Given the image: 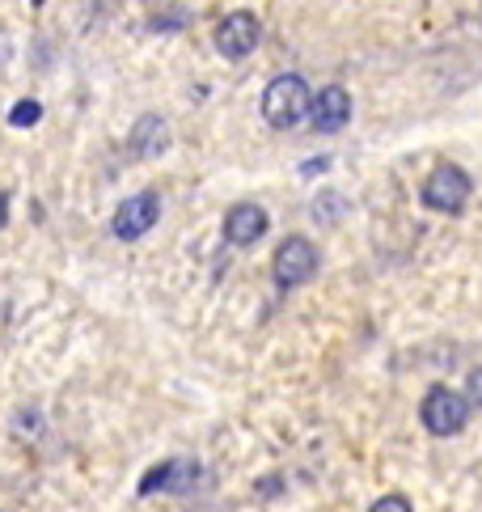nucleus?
Returning <instances> with one entry per match:
<instances>
[{
    "mask_svg": "<svg viewBox=\"0 0 482 512\" xmlns=\"http://www.w3.org/2000/svg\"><path fill=\"white\" fill-rule=\"evenodd\" d=\"M199 479V466L191 457H174V462H161L157 470H148L140 479V496H153V491H191V483Z\"/></svg>",
    "mask_w": 482,
    "mask_h": 512,
    "instance_id": "obj_8",
    "label": "nucleus"
},
{
    "mask_svg": "<svg viewBox=\"0 0 482 512\" xmlns=\"http://www.w3.org/2000/svg\"><path fill=\"white\" fill-rule=\"evenodd\" d=\"M34 5H43V0H34Z\"/></svg>",
    "mask_w": 482,
    "mask_h": 512,
    "instance_id": "obj_15",
    "label": "nucleus"
},
{
    "mask_svg": "<svg viewBox=\"0 0 482 512\" xmlns=\"http://www.w3.org/2000/svg\"><path fill=\"white\" fill-rule=\"evenodd\" d=\"M39 115H43V106L26 98V102H17L13 111H9V123L13 127H34V123H39Z\"/></svg>",
    "mask_w": 482,
    "mask_h": 512,
    "instance_id": "obj_11",
    "label": "nucleus"
},
{
    "mask_svg": "<svg viewBox=\"0 0 482 512\" xmlns=\"http://www.w3.org/2000/svg\"><path fill=\"white\" fill-rule=\"evenodd\" d=\"M5 225H9V195L0 191V229H5Z\"/></svg>",
    "mask_w": 482,
    "mask_h": 512,
    "instance_id": "obj_14",
    "label": "nucleus"
},
{
    "mask_svg": "<svg viewBox=\"0 0 482 512\" xmlns=\"http://www.w3.org/2000/svg\"><path fill=\"white\" fill-rule=\"evenodd\" d=\"M267 225H271V216L258 208V204H237L225 216V237H229L233 246H254L258 237L267 233Z\"/></svg>",
    "mask_w": 482,
    "mask_h": 512,
    "instance_id": "obj_9",
    "label": "nucleus"
},
{
    "mask_svg": "<svg viewBox=\"0 0 482 512\" xmlns=\"http://www.w3.org/2000/svg\"><path fill=\"white\" fill-rule=\"evenodd\" d=\"M309 85L296 77V72H288V77H275L271 85H267V94H263V119L271 123V127H296L305 115H309Z\"/></svg>",
    "mask_w": 482,
    "mask_h": 512,
    "instance_id": "obj_2",
    "label": "nucleus"
},
{
    "mask_svg": "<svg viewBox=\"0 0 482 512\" xmlns=\"http://www.w3.org/2000/svg\"><path fill=\"white\" fill-rule=\"evenodd\" d=\"M313 271H318V246L309 242V237H284L280 250H275L271 259V276L280 288H301L313 280Z\"/></svg>",
    "mask_w": 482,
    "mask_h": 512,
    "instance_id": "obj_4",
    "label": "nucleus"
},
{
    "mask_svg": "<svg viewBox=\"0 0 482 512\" xmlns=\"http://www.w3.org/2000/svg\"><path fill=\"white\" fill-rule=\"evenodd\" d=\"M258 17L254 13H229V17H220V26H216V51L220 56H229V60H246L250 51L258 47Z\"/></svg>",
    "mask_w": 482,
    "mask_h": 512,
    "instance_id": "obj_6",
    "label": "nucleus"
},
{
    "mask_svg": "<svg viewBox=\"0 0 482 512\" xmlns=\"http://www.w3.org/2000/svg\"><path fill=\"white\" fill-rule=\"evenodd\" d=\"M419 419H423V428H428L432 436H457L461 428H466V419H470V398L449 390V386H432L428 394H423Z\"/></svg>",
    "mask_w": 482,
    "mask_h": 512,
    "instance_id": "obj_3",
    "label": "nucleus"
},
{
    "mask_svg": "<svg viewBox=\"0 0 482 512\" xmlns=\"http://www.w3.org/2000/svg\"><path fill=\"white\" fill-rule=\"evenodd\" d=\"M368 512H415V508H411V500H406V496H381Z\"/></svg>",
    "mask_w": 482,
    "mask_h": 512,
    "instance_id": "obj_12",
    "label": "nucleus"
},
{
    "mask_svg": "<svg viewBox=\"0 0 482 512\" xmlns=\"http://www.w3.org/2000/svg\"><path fill=\"white\" fill-rule=\"evenodd\" d=\"M132 153L136 157H161L165 149H170V123H165L161 115H144L136 127H132Z\"/></svg>",
    "mask_w": 482,
    "mask_h": 512,
    "instance_id": "obj_10",
    "label": "nucleus"
},
{
    "mask_svg": "<svg viewBox=\"0 0 482 512\" xmlns=\"http://www.w3.org/2000/svg\"><path fill=\"white\" fill-rule=\"evenodd\" d=\"M470 191H474L470 174L461 170V166H453V161H440V166L428 178H423L419 199H423V208L444 212V216H457L461 208L470 204Z\"/></svg>",
    "mask_w": 482,
    "mask_h": 512,
    "instance_id": "obj_1",
    "label": "nucleus"
},
{
    "mask_svg": "<svg viewBox=\"0 0 482 512\" xmlns=\"http://www.w3.org/2000/svg\"><path fill=\"white\" fill-rule=\"evenodd\" d=\"M466 398H470V407H482V364L466 377Z\"/></svg>",
    "mask_w": 482,
    "mask_h": 512,
    "instance_id": "obj_13",
    "label": "nucleus"
},
{
    "mask_svg": "<svg viewBox=\"0 0 482 512\" xmlns=\"http://www.w3.org/2000/svg\"><path fill=\"white\" fill-rule=\"evenodd\" d=\"M157 216H161V199L153 191H140V195L123 199V204L115 208L110 229H115V237H123V242H136V237H144L148 229L157 225Z\"/></svg>",
    "mask_w": 482,
    "mask_h": 512,
    "instance_id": "obj_5",
    "label": "nucleus"
},
{
    "mask_svg": "<svg viewBox=\"0 0 482 512\" xmlns=\"http://www.w3.org/2000/svg\"><path fill=\"white\" fill-rule=\"evenodd\" d=\"M309 123H313V132H322V136L343 132L351 123V94L343 85H326L322 94L309 102Z\"/></svg>",
    "mask_w": 482,
    "mask_h": 512,
    "instance_id": "obj_7",
    "label": "nucleus"
}]
</instances>
